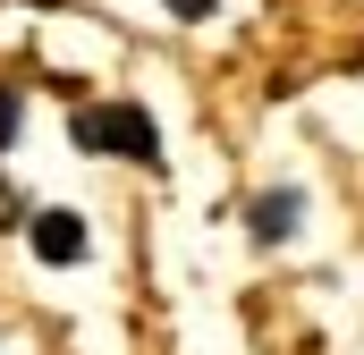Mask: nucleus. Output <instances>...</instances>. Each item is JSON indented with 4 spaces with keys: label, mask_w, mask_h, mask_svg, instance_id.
<instances>
[{
    "label": "nucleus",
    "mask_w": 364,
    "mask_h": 355,
    "mask_svg": "<svg viewBox=\"0 0 364 355\" xmlns=\"http://www.w3.org/2000/svg\"><path fill=\"white\" fill-rule=\"evenodd\" d=\"M170 9H178V17H212L220 0H170Z\"/></svg>",
    "instance_id": "5"
},
{
    "label": "nucleus",
    "mask_w": 364,
    "mask_h": 355,
    "mask_svg": "<svg viewBox=\"0 0 364 355\" xmlns=\"http://www.w3.org/2000/svg\"><path fill=\"white\" fill-rule=\"evenodd\" d=\"M17 127H26V102H17V93L0 85V153H9V144H17Z\"/></svg>",
    "instance_id": "4"
},
{
    "label": "nucleus",
    "mask_w": 364,
    "mask_h": 355,
    "mask_svg": "<svg viewBox=\"0 0 364 355\" xmlns=\"http://www.w3.org/2000/svg\"><path fill=\"white\" fill-rule=\"evenodd\" d=\"M34 254H43V263H85V220H77V212H34Z\"/></svg>",
    "instance_id": "2"
},
{
    "label": "nucleus",
    "mask_w": 364,
    "mask_h": 355,
    "mask_svg": "<svg viewBox=\"0 0 364 355\" xmlns=\"http://www.w3.org/2000/svg\"><path fill=\"white\" fill-rule=\"evenodd\" d=\"M68 136H77V153H119V161H161V127H153V110H136V102H93L68 119Z\"/></svg>",
    "instance_id": "1"
},
{
    "label": "nucleus",
    "mask_w": 364,
    "mask_h": 355,
    "mask_svg": "<svg viewBox=\"0 0 364 355\" xmlns=\"http://www.w3.org/2000/svg\"><path fill=\"white\" fill-rule=\"evenodd\" d=\"M0 229H17V195L9 186H0Z\"/></svg>",
    "instance_id": "6"
},
{
    "label": "nucleus",
    "mask_w": 364,
    "mask_h": 355,
    "mask_svg": "<svg viewBox=\"0 0 364 355\" xmlns=\"http://www.w3.org/2000/svg\"><path fill=\"white\" fill-rule=\"evenodd\" d=\"M246 220H255V246H279V237L296 229V195H263Z\"/></svg>",
    "instance_id": "3"
},
{
    "label": "nucleus",
    "mask_w": 364,
    "mask_h": 355,
    "mask_svg": "<svg viewBox=\"0 0 364 355\" xmlns=\"http://www.w3.org/2000/svg\"><path fill=\"white\" fill-rule=\"evenodd\" d=\"M34 9H51V0H34Z\"/></svg>",
    "instance_id": "7"
}]
</instances>
